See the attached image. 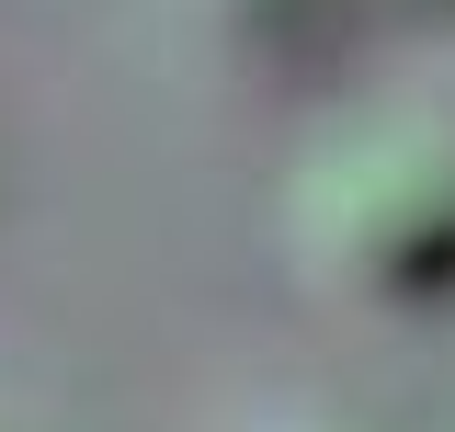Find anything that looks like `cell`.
Wrapping results in <instances>:
<instances>
[{"label": "cell", "mask_w": 455, "mask_h": 432, "mask_svg": "<svg viewBox=\"0 0 455 432\" xmlns=\"http://www.w3.org/2000/svg\"><path fill=\"white\" fill-rule=\"evenodd\" d=\"M296 239L353 296H398V308L410 296H444L455 284V160L433 137H410V125L353 137L296 194Z\"/></svg>", "instance_id": "cell-1"}]
</instances>
